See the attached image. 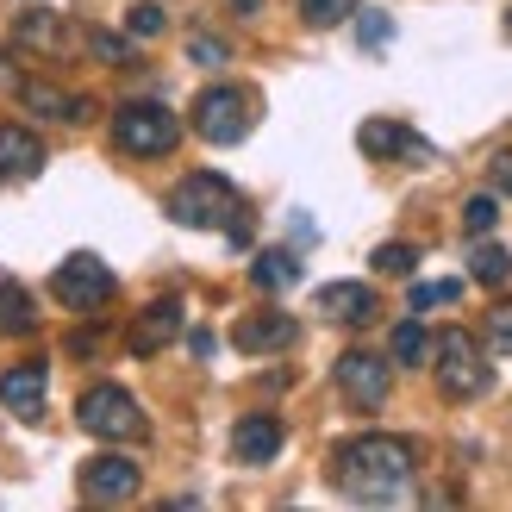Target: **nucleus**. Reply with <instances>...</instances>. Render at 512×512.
Listing matches in <instances>:
<instances>
[{
    "label": "nucleus",
    "mask_w": 512,
    "mask_h": 512,
    "mask_svg": "<svg viewBox=\"0 0 512 512\" xmlns=\"http://www.w3.org/2000/svg\"><path fill=\"white\" fill-rule=\"evenodd\" d=\"M419 475V450L406 438H388V431H369V438H350L338 456H331V481L338 494L363 500V506H388L413 488Z\"/></svg>",
    "instance_id": "1"
},
{
    "label": "nucleus",
    "mask_w": 512,
    "mask_h": 512,
    "mask_svg": "<svg viewBox=\"0 0 512 512\" xmlns=\"http://www.w3.org/2000/svg\"><path fill=\"white\" fill-rule=\"evenodd\" d=\"M169 219L188 225V232H225V225L244 219V194L225 182V175L194 169V175H182V182H175V194H169Z\"/></svg>",
    "instance_id": "2"
},
{
    "label": "nucleus",
    "mask_w": 512,
    "mask_h": 512,
    "mask_svg": "<svg viewBox=\"0 0 512 512\" xmlns=\"http://www.w3.org/2000/svg\"><path fill=\"white\" fill-rule=\"evenodd\" d=\"M75 425H82L88 438H107V444H138L144 431H150L144 425V406L125 394V388H107V381L75 400Z\"/></svg>",
    "instance_id": "3"
},
{
    "label": "nucleus",
    "mask_w": 512,
    "mask_h": 512,
    "mask_svg": "<svg viewBox=\"0 0 512 512\" xmlns=\"http://www.w3.org/2000/svg\"><path fill=\"white\" fill-rule=\"evenodd\" d=\"M113 138H119L125 157H169L182 144V119L169 107H157V100H125L113 113Z\"/></svg>",
    "instance_id": "4"
},
{
    "label": "nucleus",
    "mask_w": 512,
    "mask_h": 512,
    "mask_svg": "<svg viewBox=\"0 0 512 512\" xmlns=\"http://www.w3.org/2000/svg\"><path fill=\"white\" fill-rule=\"evenodd\" d=\"M431 356H438V388L450 400H475V394H488V356H481V344L469 338V331H444L438 344H431Z\"/></svg>",
    "instance_id": "5"
},
{
    "label": "nucleus",
    "mask_w": 512,
    "mask_h": 512,
    "mask_svg": "<svg viewBox=\"0 0 512 512\" xmlns=\"http://www.w3.org/2000/svg\"><path fill=\"white\" fill-rule=\"evenodd\" d=\"M113 288H119V281H113V269L100 263L94 250H75V256H63V263H57V275H50V294H57V300L69 306V313H100V306L113 300Z\"/></svg>",
    "instance_id": "6"
},
{
    "label": "nucleus",
    "mask_w": 512,
    "mask_h": 512,
    "mask_svg": "<svg viewBox=\"0 0 512 512\" xmlns=\"http://www.w3.org/2000/svg\"><path fill=\"white\" fill-rule=\"evenodd\" d=\"M250 119H256V100L244 88H207L194 100V132L207 144H244Z\"/></svg>",
    "instance_id": "7"
},
{
    "label": "nucleus",
    "mask_w": 512,
    "mask_h": 512,
    "mask_svg": "<svg viewBox=\"0 0 512 512\" xmlns=\"http://www.w3.org/2000/svg\"><path fill=\"white\" fill-rule=\"evenodd\" d=\"M331 375H338L344 400H350V406H363V413H375V406L388 400V381H394V375H388V363H381L375 350H344Z\"/></svg>",
    "instance_id": "8"
},
{
    "label": "nucleus",
    "mask_w": 512,
    "mask_h": 512,
    "mask_svg": "<svg viewBox=\"0 0 512 512\" xmlns=\"http://www.w3.org/2000/svg\"><path fill=\"white\" fill-rule=\"evenodd\" d=\"M138 488H144V475L132 456H88L82 463V494L94 506H125V500H138Z\"/></svg>",
    "instance_id": "9"
},
{
    "label": "nucleus",
    "mask_w": 512,
    "mask_h": 512,
    "mask_svg": "<svg viewBox=\"0 0 512 512\" xmlns=\"http://www.w3.org/2000/svg\"><path fill=\"white\" fill-rule=\"evenodd\" d=\"M13 100L32 119H57V125H88L94 119V100L88 94H63V88H50V82H7Z\"/></svg>",
    "instance_id": "10"
},
{
    "label": "nucleus",
    "mask_w": 512,
    "mask_h": 512,
    "mask_svg": "<svg viewBox=\"0 0 512 512\" xmlns=\"http://www.w3.org/2000/svg\"><path fill=\"white\" fill-rule=\"evenodd\" d=\"M13 44L19 50H38V57H69L75 38H69V19L50 13V7H25L13 19Z\"/></svg>",
    "instance_id": "11"
},
{
    "label": "nucleus",
    "mask_w": 512,
    "mask_h": 512,
    "mask_svg": "<svg viewBox=\"0 0 512 512\" xmlns=\"http://www.w3.org/2000/svg\"><path fill=\"white\" fill-rule=\"evenodd\" d=\"M44 394H50V369L44 363H13L0 375V406L13 419H44Z\"/></svg>",
    "instance_id": "12"
},
{
    "label": "nucleus",
    "mask_w": 512,
    "mask_h": 512,
    "mask_svg": "<svg viewBox=\"0 0 512 512\" xmlns=\"http://www.w3.org/2000/svg\"><path fill=\"white\" fill-rule=\"evenodd\" d=\"M281 444H288V431H281V419L275 413H244L238 425H232V456L238 463H275L281 456Z\"/></svg>",
    "instance_id": "13"
},
{
    "label": "nucleus",
    "mask_w": 512,
    "mask_h": 512,
    "mask_svg": "<svg viewBox=\"0 0 512 512\" xmlns=\"http://www.w3.org/2000/svg\"><path fill=\"white\" fill-rule=\"evenodd\" d=\"M175 331H182V300L175 294H163V300H150L144 313H138V325L125 331V344H132V356H157Z\"/></svg>",
    "instance_id": "14"
},
{
    "label": "nucleus",
    "mask_w": 512,
    "mask_h": 512,
    "mask_svg": "<svg viewBox=\"0 0 512 512\" xmlns=\"http://www.w3.org/2000/svg\"><path fill=\"white\" fill-rule=\"evenodd\" d=\"M356 144H363V157H413V163H438V150H431L425 138H413L406 125H394V119H369L363 132H356Z\"/></svg>",
    "instance_id": "15"
},
{
    "label": "nucleus",
    "mask_w": 512,
    "mask_h": 512,
    "mask_svg": "<svg viewBox=\"0 0 512 512\" xmlns=\"http://www.w3.org/2000/svg\"><path fill=\"white\" fill-rule=\"evenodd\" d=\"M319 313L338 319V325H375L381 300H375V288H363V281H325V288H319Z\"/></svg>",
    "instance_id": "16"
},
{
    "label": "nucleus",
    "mask_w": 512,
    "mask_h": 512,
    "mask_svg": "<svg viewBox=\"0 0 512 512\" xmlns=\"http://www.w3.org/2000/svg\"><path fill=\"white\" fill-rule=\"evenodd\" d=\"M232 344L244 356H269V350H288L294 344V319L288 313H244L232 325Z\"/></svg>",
    "instance_id": "17"
},
{
    "label": "nucleus",
    "mask_w": 512,
    "mask_h": 512,
    "mask_svg": "<svg viewBox=\"0 0 512 512\" xmlns=\"http://www.w3.org/2000/svg\"><path fill=\"white\" fill-rule=\"evenodd\" d=\"M44 169V144L38 132H25V125H0V182H32Z\"/></svg>",
    "instance_id": "18"
},
{
    "label": "nucleus",
    "mask_w": 512,
    "mask_h": 512,
    "mask_svg": "<svg viewBox=\"0 0 512 512\" xmlns=\"http://www.w3.org/2000/svg\"><path fill=\"white\" fill-rule=\"evenodd\" d=\"M0 331H7V338H25V331H38L32 288H25L19 275H7V269H0Z\"/></svg>",
    "instance_id": "19"
},
{
    "label": "nucleus",
    "mask_w": 512,
    "mask_h": 512,
    "mask_svg": "<svg viewBox=\"0 0 512 512\" xmlns=\"http://www.w3.org/2000/svg\"><path fill=\"white\" fill-rule=\"evenodd\" d=\"M250 281H256L263 294L294 288V281H300V256H294V250H263V256H256V269H250Z\"/></svg>",
    "instance_id": "20"
},
{
    "label": "nucleus",
    "mask_w": 512,
    "mask_h": 512,
    "mask_svg": "<svg viewBox=\"0 0 512 512\" xmlns=\"http://www.w3.org/2000/svg\"><path fill=\"white\" fill-rule=\"evenodd\" d=\"M388 350H394V363H400V369H419V363H425V350H431L425 325H419V319H400V325H394V344H388Z\"/></svg>",
    "instance_id": "21"
},
{
    "label": "nucleus",
    "mask_w": 512,
    "mask_h": 512,
    "mask_svg": "<svg viewBox=\"0 0 512 512\" xmlns=\"http://www.w3.org/2000/svg\"><path fill=\"white\" fill-rule=\"evenodd\" d=\"M469 275L481 281V288H500V281L512 275V256H506L500 244H475V250H469Z\"/></svg>",
    "instance_id": "22"
},
{
    "label": "nucleus",
    "mask_w": 512,
    "mask_h": 512,
    "mask_svg": "<svg viewBox=\"0 0 512 512\" xmlns=\"http://www.w3.org/2000/svg\"><path fill=\"white\" fill-rule=\"evenodd\" d=\"M494 225H500V200H494V194H469V200H463V232H469V238H488Z\"/></svg>",
    "instance_id": "23"
},
{
    "label": "nucleus",
    "mask_w": 512,
    "mask_h": 512,
    "mask_svg": "<svg viewBox=\"0 0 512 512\" xmlns=\"http://www.w3.org/2000/svg\"><path fill=\"white\" fill-rule=\"evenodd\" d=\"M294 7H300L306 25H319V32H325V25H344L356 13V0H294Z\"/></svg>",
    "instance_id": "24"
},
{
    "label": "nucleus",
    "mask_w": 512,
    "mask_h": 512,
    "mask_svg": "<svg viewBox=\"0 0 512 512\" xmlns=\"http://www.w3.org/2000/svg\"><path fill=\"white\" fill-rule=\"evenodd\" d=\"M456 294H463V281H413V313H425V306H456Z\"/></svg>",
    "instance_id": "25"
},
{
    "label": "nucleus",
    "mask_w": 512,
    "mask_h": 512,
    "mask_svg": "<svg viewBox=\"0 0 512 512\" xmlns=\"http://www.w3.org/2000/svg\"><path fill=\"white\" fill-rule=\"evenodd\" d=\"M163 32V7L157 0H138L132 13H125V38H157Z\"/></svg>",
    "instance_id": "26"
},
{
    "label": "nucleus",
    "mask_w": 512,
    "mask_h": 512,
    "mask_svg": "<svg viewBox=\"0 0 512 512\" xmlns=\"http://www.w3.org/2000/svg\"><path fill=\"white\" fill-rule=\"evenodd\" d=\"M375 269H381V275H413V269H419V250H413V244H381V250H375Z\"/></svg>",
    "instance_id": "27"
},
{
    "label": "nucleus",
    "mask_w": 512,
    "mask_h": 512,
    "mask_svg": "<svg viewBox=\"0 0 512 512\" xmlns=\"http://www.w3.org/2000/svg\"><path fill=\"white\" fill-rule=\"evenodd\" d=\"M488 350L494 356H512V300H500L488 313Z\"/></svg>",
    "instance_id": "28"
},
{
    "label": "nucleus",
    "mask_w": 512,
    "mask_h": 512,
    "mask_svg": "<svg viewBox=\"0 0 512 512\" xmlns=\"http://www.w3.org/2000/svg\"><path fill=\"white\" fill-rule=\"evenodd\" d=\"M356 38H363V50H381L394 38V19L388 13H363V25H356Z\"/></svg>",
    "instance_id": "29"
},
{
    "label": "nucleus",
    "mask_w": 512,
    "mask_h": 512,
    "mask_svg": "<svg viewBox=\"0 0 512 512\" xmlns=\"http://www.w3.org/2000/svg\"><path fill=\"white\" fill-rule=\"evenodd\" d=\"M94 57H107V63H132V38H113V32H94Z\"/></svg>",
    "instance_id": "30"
},
{
    "label": "nucleus",
    "mask_w": 512,
    "mask_h": 512,
    "mask_svg": "<svg viewBox=\"0 0 512 512\" xmlns=\"http://www.w3.org/2000/svg\"><path fill=\"white\" fill-rule=\"evenodd\" d=\"M488 188L512 200V157H494V163H488Z\"/></svg>",
    "instance_id": "31"
},
{
    "label": "nucleus",
    "mask_w": 512,
    "mask_h": 512,
    "mask_svg": "<svg viewBox=\"0 0 512 512\" xmlns=\"http://www.w3.org/2000/svg\"><path fill=\"white\" fill-rule=\"evenodd\" d=\"M188 57H194V63H225V44H219V38H194Z\"/></svg>",
    "instance_id": "32"
},
{
    "label": "nucleus",
    "mask_w": 512,
    "mask_h": 512,
    "mask_svg": "<svg viewBox=\"0 0 512 512\" xmlns=\"http://www.w3.org/2000/svg\"><path fill=\"white\" fill-rule=\"evenodd\" d=\"M506 38H512V7H506Z\"/></svg>",
    "instance_id": "33"
}]
</instances>
